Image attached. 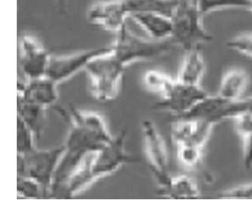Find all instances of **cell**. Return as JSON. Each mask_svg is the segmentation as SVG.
I'll return each instance as SVG.
<instances>
[{
  "instance_id": "cell-1",
  "label": "cell",
  "mask_w": 252,
  "mask_h": 216,
  "mask_svg": "<svg viewBox=\"0 0 252 216\" xmlns=\"http://www.w3.org/2000/svg\"><path fill=\"white\" fill-rule=\"evenodd\" d=\"M58 112L69 125L64 151L52 182L51 196H56L88 155L95 154L112 139L103 117L93 111L70 107Z\"/></svg>"
},
{
  "instance_id": "cell-2",
  "label": "cell",
  "mask_w": 252,
  "mask_h": 216,
  "mask_svg": "<svg viewBox=\"0 0 252 216\" xmlns=\"http://www.w3.org/2000/svg\"><path fill=\"white\" fill-rule=\"evenodd\" d=\"M203 19L194 0H179L172 16L175 45L188 52L211 42L214 36L204 27Z\"/></svg>"
},
{
  "instance_id": "cell-3",
  "label": "cell",
  "mask_w": 252,
  "mask_h": 216,
  "mask_svg": "<svg viewBox=\"0 0 252 216\" xmlns=\"http://www.w3.org/2000/svg\"><path fill=\"white\" fill-rule=\"evenodd\" d=\"M112 53L124 66L141 60H151L163 56L174 46L172 39L155 40L141 37L129 29L127 24L116 33Z\"/></svg>"
},
{
  "instance_id": "cell-4",
  "label": "cell",
  "mask_w": 252,
  "mask_h": 216,
  "mask_svg": "<svg viewBox=\"0 0 252 216\" xmlns=\"http://www.w3.org/2000/svg\"><path fill=\"white\" fill-rule=\"evenodd\" d=\"M126 67L112 51L89 63L85 71L90 80L93 96L97 101L107 103L117 97Z\"/></svg>"
},
{
  "instance_id": "cell-5",
  "label": "cell",
  "mask_w": 252,
  "mask_h": 216,
  "mask_svg": "<svg viewBox=\"0 0 252 216\" xmlns=\"http://www.w3.org/2000/svg\"><path fill=\"white\" fill-rule=\"evenodd\" d=\"M64 146L50 149L34 148L26 154H17L18 176L30 177L43 189L45 197L51 196L52 182Z\"/></svg>"
},
{
  "instance_id": "cell-6",
  "label": "cell",
  "mask_w": 252,
  "mask_h": 216,
  "mask_svg": "<svg viewBox=\"0 0 252 216\" xmlns=\"http://www.w3.org/2000/svg\"><path fill=\"white\" fill-rule=\"evenodd\" d=\"M127 134V128H124L103 148L92 154L90 169L95 180L115 173L123 165L137 161L126 151Z\"/></svg>"
},
{
  "instance_id": "cell-7",
  "label": "cell",
  "mask_w": 252,
  "mask_h": 216,
  "mask_svg": "<svg viewBox=\"0 0 252 216\" xmlns=\"http://www.w3.org/2000/svg\"><path fill=\"white\" fill-rule=\"evenodd\" d=\"M141 129L150 170L160 188H163L172 177L168 172V153L166 142L151 120H143Z\"/></svg>"
},
{
  "instance_id": "cell-8",
  "label": "cell",
  "mask_w": 252,
  "mask_h": 216,
  "mask_svg": "<svg viewBox=\"0 0 252 216\" xmlns=\"http://www.w3.org/2000/svg\"><path fill=\"white\" fill-rule=\"evenodd\" d=\"M111 51V46H102L66 55H52L46 77L59 84L68 80L81 71L86 70L89 63L96 57Z\"/></svg>"
},
{
  "instance_id": "cell-9",
  "label": "cell",
  "mask_w": 252,
  "mask_h": 216,
  "mask_svg": "<svg viewBox=\"0 0 252 216\" xmlns=\"http://www.w3.org/2000/svg\"><path fill=\"white\" fill-rule=\"evenodd\" d=\"M209 95L201 85L184 84L176 80L172 89L153 108L158 111H167L176 118L188 113Z\"/></svg>"
},
{
  "instance_id": "cell-10",
  "label": "cell",
  "mask_w": 252,
  "mask_h": 216,
  "mask_svg": "<svg viewBox=\"0 0 252 216\" xmlns=\"http://www.w3.org/2000/svg\"><path fill=\"white\" fill-rule=\"evenodd\" d=\"M52 54L34 38L23 34L19 41V66L27 80L46 77Z\"/></svg>"
},
{
  "instance_id": "cell-11",
  "label": "cell",
  "mask_w": 252,
  "mask_h": 216,
  "mask_svg": "<svg viewBox=\"0 0 252 216\" xmlns=\"http://www.w3.org/2000/svg\"><path fill=\"white\" fill-rule=\"evenodd\" d=\"M129 15L126 0H104L93 3L86 17L91 25L118 33L127 24Z\"/></svg>"
},
{
  "instance_id": "cell-12",
  "label": "cell",
  "mask_w": 252,
  "mask_h": 216,
  "mask_svg": "<svg viewBox=\"0 0 252 216\" xmlns=\"http://www.w3.org/2000/svg\"><path fill=\"white\" fill-rule=\"evenodd\" d=\"M214 124L201 120L177 118L172 128V138L177 145L194 144L204 148L212 134Z\"/></svg>"
},
{
  "instance_id": "cell-13",
  "label": "cell",
  "mask_w": 252,
  "mask_h": 216,
  "mask_svg": "<svg viewBox=\"0 0 252 216\" xmlns=\"http://www.w3.org/2000/svg\"><path fill=\"white\" fill-rule=\"evenodd\" d=\"M58 83L48 77L27 80L18 87V98L45 108L56 104L58 99Z\"/></svg>"
},
{
  "instance_id": "cell-14",
  "label": "cell",
  "mask_w": 252,
  "mask_h": 216,
  "mask_svg": "<svg viewBox=\"0 0 252 216\" xmlns=\"http://www.w3.org/2000/svg\"><path fill=\"white\" fill-rule=\"evenodd\" d=\"M131 19L140 26L152 40H166L172 39V18L154 13H135L130 14Z\"/></svg>"
},
{
  "instance_id": "cell-15",
  "label": "cell",
  "mask_w": 252,
  "mask_h": 216,
  "mask_svg": "<svg viewBox=\"0 0 252 216\" xmlns=\"http://www.w3.org/2000/svg\"><path fill=\"white\" fill-rule=\"evenodd\" d=\"M250 81V75L246 70L231 69L221 78L217 95L226 101L241 99L247 91Z\"/></svg>"
},
{
  "instance_id": "cell-16",
  "label": "cell",
  "mask_w": 252,
  "mask_h": 216,
  "mask_svg": "<svg viewBox=\"0 0 252 216\" xmlns=\"http://www.w3.org/2000/svg\"><path fill=\"white\" fill-rule=\"evenodd\" d=\"M206 71V63L200 49L186 52L177 80L188 85H200Z\"/></svg>"
},
{
  "instance_id": "cell-17",
  "label": "cell",
  "mask_w": 252,
  "mask_h": 216,
  "mask_svg": "<svg viewBox=\"0 0 252 216\" xmlns=\"http://www.w3.org/2000/svg\"><path fill=\"white\" fill-rule=\"evenodd\" d=\"M159 193L172 199H194L200 196V190L194 179L188 175L171 177Z\"/></svg>"
},
{
  "instance_id": "cell-18",
  "label": "cell",
  "mask_w": 252,
  "mask_h": 216,
  "mask_svg": "<svg viewBox=\"0 0 252 216\" xmlns=\"http://www.w3.org/2000/svg\"><path fill=\"white\" fill-rule=\"evenodd\" d=\"M17 117H20L40 138L46 126V108L17 97Z\"/></svg>"
},
{
  "instance_id": "cell-19",
  "label": "cell",
  "mask_w": 252,
  "mask_h": 216,
  "mask_svg": "<svg viewBox=\"0 0 252 216\" xmlns=\"http://www.w3.org/2000/svg\"><path fill=\"white\" fill-rule=\"evenodd\" d=\"M179 0H126L129 14L154 13L172 18ZM130 16V15H129Z\"/></svg>"
},
{
  "instance_id": "cell-20",
  "label": "cell",
  "mask_w": 252,
  "mask_h": 216,
  "mask_svg": "<svg viewBox=\"0 0 252 216\" xmlns=\"http://www.w3.org/2000/svg\"><path fill=\"white\" fill-rule=\"evenodd\" d=\"M252 114V97L241 98L235 101H226L221 98V102L215 114V123L224 120H235L245 115Z\"/></svg>"
},
{
  "instance_id": "cell-21",
  "label": "cell",
  "mask_w": 252,
  "mask_h": 216,
  "mask_svg": "<svg viewBox=\"0 0 252 216\" xmlns=\"http://www.w3.org/2000/svg\"><path fill=\"white\" fill-rule=\"evenodd\" d=\"M235 128L242 139V162L247 170L252 168V114L235 120Z\"/></svg>"
},
{
  "instance_id": "cell-22",
  "label": "cell",
  "mask_w": 252,
  "mask_h": 216,
  "mask_svg": "<svg viewBox=\"0 0 252 216\" xmlns=\"http://www.w3.org/2000/svg\"><path fill=\"white\" fill-rule=\"evenodd\" d=\"M203 16L224 9H252V0H194Z\"/></svg>"
},
{
  "instance_id": "cell-23",
  "label": "cell",
  "mask_w": 252,
  "mask_h": 216,
  "mask_svg": "<svg viewBox=\"0 0 252 216\" xmlns=\"http://www.w3.org/2000/svg\"><path fill=\"white\" fill-rule=\"evenodd\" d=\"M144 81L148 88L158 92L163 97L172 89L176 80L161 71H149L145 74Z\"/></svg>"
},
{
  "instance_id": "cell-24",
  "label": "cell",
  "mask_w": 252,
  "mask_h": 216,
  "mask_svg": "<svg viewBox=\"0 0 252 216\" xmlns=\"http://www.w3.org/2000/svg\"><path fill=\"white\" fill-rule=\"evenodd\" d=\"M178 160L184 167L196 168L203 159L204 148L194 144H183L178 146Z\"/></svg>"
},
{
  "instance_id": "cell-25",
  "label": "cell",
  "mask_w": 252,
  "mask_h": 216,
  "mask_svg": "<svg viewBox=\"0 0 252 216\" xmlns=\"http://www.w3.org/2000/svg\"><path fill=\"white\" fill-rule=\"evenodd\" d=\"M17 193L24 199L46 198L41 185L30 177L17 175Z\"/></svg>"
},
{
  "instance_id": "cell-26",
  "label": "cell",
  "mask_w": 252,
  "mask_h": 216,
  "mask_svg": "<svg viewBox=\"0 0 252 216\" xmlns=\"http://www.w3.org/2000/svg\"><path fill=\"white\" fill-rule=\"evenodd\" d=\"M34 133L17 117V154H24L35 148Z\"/></svg>"
},
{
  "instance_id": "cell-27",
  "label": "cell",
  "mask_w": 252,
  "mask_h": 216,
  "mask_svg": "<svg viewBox=\"0 0 252 216\" xmlns=\"http://www.w3.org/2000/svg\"><path fill=\"white\" fill-rule=\"evenodd\" d=\"M226 46L234 52L252 58V34L235 36L226 43Z\"/></svg>"
},
{
  "instance_id": "cell-28",
  "label": "cell",
  "mask_w": 252,
  "mask_h": 216,
  "mask_svg": "<svg viewBox=\"0 0 252 216\" xmlns=\"http://www.w3.org/2000/svg\"><path fill=\"white\" fill-rule=\"evenodd\" d=\"M220 197L226 199H252V183L224 191Z\"/></svg>"
},
{
  "instance_id": "cell-29",
  "label": "cell",
  "mask_w": 252,
  "mask_h": 216,
  "mask_svg": "<svg viewBox=\"0 0 252 216\" xmlns=\"http://www.w3.org/2000/svg\"><path fill=\"white\" fill-rule=\"evenodd\" d=\"M56 6L58 7V11L61 14H66L68 8L69 0H52Z\"/></svg>"
},
{
  "instance_id": "cell-30",
  "label": "cell",
  "mask_w": 252,
  "mask_h": 216,
  "mask_svg": "<svg viewBox=\"0 0 252 216\" xmlns=\"http://www.w3.org/2000/svg\"><path fill=\"white\" fill-rule=\"evenodd\" d=\"M251 11L252 12V9H251Z\"/></svg>"
}]
</instances>
